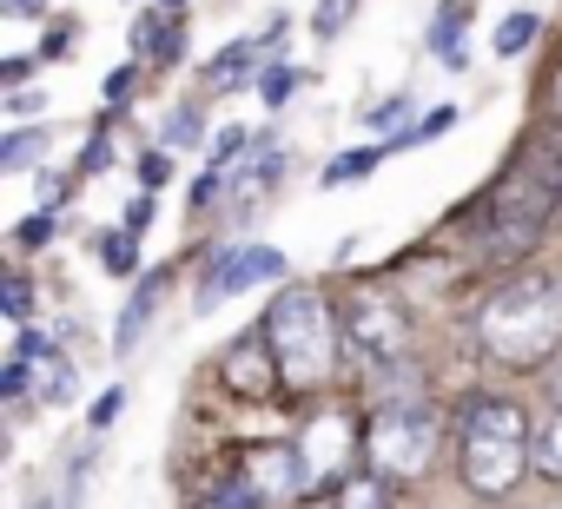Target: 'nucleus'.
Returning a JSON list of instances; mask_svg holds the SVG:
<instances>
[{
    "mask_svg": "<svg viewBox=\"0 0 562 509\" xmlns=\"http://www.w3.org/2000/svg\"><path fill=\"white\" fill-rule=\"evenodd\" d=\"M212 377H218V391L238 397V404H278V397H285V377H278V351H271L265 325L238 331V338L218 351Z\"/></svg>",
    "mask_w": 562,
    "mask_h": 509,
    "instance_id": "7",
    "label": "nucleus"
},
{
    "mask_svg": "<svg viewBox=\"0 0 562 509\" xmlns=\"http://www.w3.org/2000/svg\"><path fill=\"white\" fill-rule=\"evenodd\" d=\"M67 47H74V34H47V41H41V54H47V60H60Z\"/></svg>",
    "mask_w": 562,
    "mask_h": 509,
    "instance_id": "37",
    "label": "nucleus"
},
{
    "mask_svg": "<svg viewBox=\"0 0 562 509\" xmlns=\"http://www.w3.org/2000/svg\"><path fill=\"white\" fill-rule=\"evenodd\" d=\"M74 199V179L67 172H41V212H60Z\"/></svg>",
    "mask_w": 562,
    "mask_h": 509,
    "instance_id": "32",
    "label": "nucleus"
},
{
    "mask_svg": "<svg viewBox=\"0 0 562 509\" xmlns=\"http://www.w3.org/2000/svg\"><path fill=\"white\" fill-rule=\"evenodd\" d=\"M199 509H232V502H225V496H212V489H205V502H199Z\"/></svg>",
    "mask_w": 562,
    "mask_h": 509,
    "instance_id": "40",
    "label": "nucleus"
},
{
    "mask_svg": "<svg viewBox=\"0 0 562 509\" xmlns=\"http://www.w3.org/2000/svg\"><path fill=\"white\" fill-rule=\"evenodd\" d=\"M338 318H345V344H351L371 371L411 364L417 331H411V312H404V298H397V292H384V285H358V292H345Z\"/></svg>",
    "mask_w": 562,
    "mask_h": 509,
    "instance_id": "6",
    "label": "nucleus"
},
{
    "mask_svg": "<svg viewBox=\"0 0 562 509\" xmlns=\"http://www.w3.org/2000/svg\"><path fill=\"white\" fill-rule=\"evenodd\" d=\"M133 80H139V67H113V73L100 80V100H106V106H126V100H133Z\"/></svg>",
    "mask_w": 562,
    "mask_h": 509,
    "instance_id": "31",
    "label": "nucleus"
},
{
    "mask_svg": "<svg viewBox=\"0 0 562 509\" xmlns=\"http://www.w3.org/2000/svg\"><path fill=\"white\" fill-rule=\"evenodd\" d=\"M0 312H8V318L27 331V318H34V285H27L21 272H8V285H0Z\"/></svg>",
    "mask_w": 562,
    "mask_h": 509,
    "instance_id": "26",
    "label": "nucleus"
},
{
    "mask_svg": "<svg viewBox=\"0 0 562 509\" xmlns=\"http://www.w3.org/2000/svg\"><path fill=\"white\" fill-rule=\"evenodd\" d=\"M34 391H41V404H54V410L80 397V371H74V358H60V344L34 364Z\"/></svg>",
    "mask_w": 562,
    "mask_h": 509,
    "instance_id": "13",
    "label": "nucleus"
},
{
    "mask_svg": "<svg viewBox=\"0 0 562 509\" xmlns=\"http://www.w3.org/2000/svg\"><path fill=\"white\" fill-rule=\"evenodd\" d=\"M120 410H126V391H120V384H106V397L87 410V430H93V437H100V430H113V423H120Z\"/></svg>",
    "mask_w": 562,
    "mask_h": 509,
    "instance_id": "29",
    "label": "nucleus"
},
{
    "mask_svg": "<svg viewBox=\"0 0 562 509\" xmlns=\"http://www.w3.org/2000/svg\"><path fill=\"white\" fill-rule=\"evenodd\" d=\"M265 338L278 351V377H285V397H318L338 377V351H345V318L325 292L292 285L265 305Z\"/></svg>",
    "mask_w": 562,
    "mask_h": 509,
    "instance_id": "2",
    "label": "nucleus"
},
{
    "mask_svg": "<svg viewBox=\"0 0 562 509\" xmlns=\"http://www.w3.org/2000/svg\"><path fill=\"white\" fill-rule=\"evenodd\" d=\"M549 113H555V126H562V73H555V87H549Z\"/></svg>",
    "mask_w": 562,
    "mask_h": 509,
    "instance_id": "38",
    "label": "nucleus"
},
{
    "mask_svg": "<svg viewBox=\"0 0 562 509\" xmlns=\"http://www.w3.org/2000/svg\"><path fill=\"white\" fill-rule=\"evenodd\" d=\"M166 285H172L166 272H146V279H139V292L126 298V312H120V325H113V351H120V358H133V351L146 344V331H153V318H159Z\"/></svg>",
    "mask_w": 562,
    "mask_h": 509,
    "instance_id": "11",
    "label": "nucleus"
},
{
    "mask_svg": "<svg viewBox=\"0 0 562 509\" xmlns=\"http://www.w3.org/2000/svg\"><path fill=\"white\" fill-rule=\"evenodd\" d=\"M555 205H562L555 172L536 166V159H516L483 199V259H496V265L529 259L549 231V218H555Z\"/></svg>",
    "mask_w": 562,
    "mask_h": 509,
    "instance_id": "4",
    "label": "nucleus"
},
{
    "mask_svg": "<svg viewBox=\"0 0 562 509\" xmlns=\"http://www.w3.org/2000/svg\"><path fill=\"white\" fill-rule=\"evenodd\" d=\"M159 8H166V14H179V8H186V0H159Z\"/></svg>",
    "mask_w": 562,
    "mask_h": 509,
    "instance_id": "42",
    "label": "nucleus"
},
{
    "mask_svg": "<svg viewBox=\"0 0 562 509\" xmlns=\"http://www.w3.org/2000/svg\"><path fill=\"white\" fill-rule=\"evenodd\" d=\"M265 279H285V251H278V245H218L205 259V272H199V298L192 305L212 312V305L265 285Z\"/></svg>",
    "mask_w": 562,
    "mask_h": 509,
    "instance_id": "8",
    "label": "nucleus"
},
{
    "mask_svg": "<svg viewBox=\"0 0 562 509\" xmlns=\"http://www.w3.org/2000/svg\"><path fill=\"white\" fill-rule=\"evenodd\" d=\"M27 391H34V364H27V358H14L8 371H0V397H8V404H21Z\"/></svg>",
    "mask_w": 562,
    "mask_h": 509,
    "instance_id": "30",
    "label": "nucleus"
},
{
    "mask_svg": "<svg viewBox=\"0 0 562 509\" xmlns=\"http://www.w3.org/2000/svg\"><path fill=\"white\" fill-rule=\"evenodd\" d=\"M299 80H305L299 67H265V73H258V100H265V106H285V100L299 93Z\"/></svg>",
    "mask_w": 562,
    "mask_h": 509,
    "instance_id": "25",
    "label": "nucleus"
},
{
    "mask_svg": "<svg viewBox=\"0 0 562 509\" xmlns=\"http://www.w3.org/2000/svg\"><path fill=\"white\" fill-rule=\"evenodd\" d=\"M133 47H139L146 60L172 67V60L186 54V21H179V14H139V21H133Z\"/></svg>",
    "mask_w": 562,
    "mask_h": 509,
    "instance_id": "12",
    "label": "nucleus"
},
{
    "mask_svg": "<svg viewBox=\"0 0 562 509\" xmlns=\"http://www.w3.org/2000/svg\"><path fill=\"white\" fill-rule=\"evenodd\" d=\"M536 476H549V483H562V404L536 423Z\"/></svg>",
    "mask_w": 562,
    "mask_h": 509,
    "instance_id": "20",
    "label": "nucleus"
},
{
    "mask_svg": "<svg viewBox=\"0 0 562 509\" xmlns=\"http://www.w3.org/2000/svg\"><path fill=\"white\" fill-rule=\"evenodd\" d=\"M199 139H205V113H199V100H179L166 113V152L172 146H199Z\"/></svg>",
    "mask_w": 562,
    "mask_h": 509,
    "instance_id": "21",
    "label": "nucleus"
},
{
    "mask_svg": "<svg viewBox=\"0 0 562 509\" xmlns=\"http://www.w3.org/2000/svg\"><path fill=\"white\" fill-rule=\"evenodd\" d=\"M536 470V430H529V410L516 397H470L463 404V423H457V476L470 496L483 502H503L522 489V476Z\"/></svg>",
    "mask_w": 562,
    "mask_h": 509,
    "instance_id": "1",
    "label": "nucleus"
},
{
    "mask_svg": "<svg viewBox=\"0 0 562 509\" xmlns=\"http://www.w3.org/2000/svg\"><path fill=\"white\" fill-rule=\"evenodd\" d=\"M258 54H265L258 41H232V47H218V54H212V67H205V87H212V93L245 87V73H251V60H258Z\"/></svg>",
    "mask_w": 562,
    "mask_h": 509,
    "instance_id": "14",
    "label": "nucleus"
},
{
    "mask_svg": "<svg viewBox=\"0 0 562 509\" xmlns=\"http://www.w3.org/2000/svg\"><path fill=\"white\" fill-rule=\"evenodd\" d=\"M238 483H245L265 509H285V502L312 496V476H305V450H299V443H251L245 463H238Z\"/></svg>",
    "mask_w": 562,
    "mask_h": 509,
    "instance_id": "9",
    "label": "nucleus"
},
{
    "mask_svg": "<svg viewBox=\"0 0 562 509\" xmlns=\"http://www.w3.org/2000/svg\"><path fill=\"white\" fill-rule=\"evenodd\" d=\"M133 238H139V231H100V238H93V259H100L113 279H133V272H139V245H133Z\"/></svg>",
    "mask_w": 562,
    "mask_h": 509,
    "instance_id": "18",
    "label": "nucleus"
},
{
    "mask_svg": "<svg viewBox=\"0 0 562 509\" xmlns=\"http://www.w3.org/2000/svg\"><path fill=\"white\" fill-rule=\"evenodd\" d=\"M384 159H391V146H358V152H338V159L325 166V185H351V179H371Z\"/></svg>",
    "mask_w": 562,
    "mask_h": 509,
    "instance_id": "19",
    "label": "nucleus"
},
{
    "mask_svg": "<svg viewBox=\"0 0 562 509\" xmlns=\"http://www.w3.org/2000/svg\"><path fill=\"white\" fill-rule=\"evenodd\" d=\"M8 8H14V14H34V8H41V0H8Z\"/></svg>",
    "mask_w": 562,
    "mask_h": 509,
    "instance_id": "41",
    "label": "nucleus"
},
{
    "mask_svg": "<svg viewBox=\"0 0 562 509\" xmlns=\"http://www.w3.org/2000/svg\"><path fill=\"white\" fill-rule=\"evenodd\" d=\"M351 14H358V0H318V8H312V34L318 41H338L351 27Z\"/></svg>",
    "mask_w": 562,
    "mask_h": 509,
    "instance_id": "24",
    "label": "nucleus"
},
{
    "mask_svg": "<svg viewBox=\"0 0 562 509\" xmlns=\"http://www.w3.org/2000/svg\"><path fill=\"white\" fill-rule=\"evenodd\" d=\"M437 443H443V423H437V404H430V397L371 404V417H364V470L384 476V483H417V476H430Z\"/></svg>",
    "mask_w": 562,
    "mask_h": 509,
    "instance_id": "5",
    "label": "nucleus"
},
{
    "mask_svg": "<svg viewBox=\"0 0 562 509\" xmlns=\"http://www.w3.org/2000/svg\"><path fill=\"white\" fill-rule=\"evenodd\" d=\"M100 166H113V133H93L80 152V172H100Z\"/></svg>",
    "mask_w": 562,
    "mask_h": 509,
    "instance_id": "33",
    "label": "nucleus"
},
{
    "mask_svg": "<svg viewBox=\"0 0 562 509\" xmlns=\"http://www.w3.org/2000/svg\"><path fill=\"white\" fill-rule=\"evenodd\" d=\"M27 73H34V60H27V54H8V60H0V87H21Z\"/></svg>",
    "mask_w": 562,
    "mask_h": 509,
    "instance_id": "36",
    "label": "nucleus"
},
{
    "mask_svg": "<svg viewBox=\"0 0 562 509\" xmlns=\"http://www.w3.org/2000/svg\"><path fill=\"white\" fill-rule=\"evenodd\" d=\"M41 152H47V133H41V126H21L8 146H0V172H27Z\"/></svg>",
    "mask_w": 562,
    "mask_h": 509,
    "instance_id": "22",
    "label": "nucleus"
},
{
    "mask_svg": "<svg viewBox=\"0 0 562 509\" xmlns=\"http://www.w3.org/2000/svg\"><path fill=\"white\" fill-rule=\"evenodd\" d=\"M404 106H411V100L397 93V100H384L378 113H364V120H371V133H384V126H397V120H404Z\"/></svg>",
    "mask_w": 562,
    "mask_h": 509,
    "instance_id": "34",
    "label": "nucleus"
},
{
    "mask_svg": "<svg viewBox=\"0 0 562 509\" xmlns=\"http://www.w3.org/2000/svg\"><path fill=\"white\" fill-rule=\"evenodd\" d=\"M153 205H159V199H153V192H139V199L126 205V231H146V225H153Z\"/></svg>",
    "mask_w": 562,
    "mask_h": 509,
    "instance_id": "35",
    "label": "nucleus"
},
{
    "mask_svg": "<svg viewBox=\"0 0 562 509\" xmlns=\"http://www.w3.org/2000/svg\"><path fill=\"white\" fill-rule=\"evenodd\" d=\"M139 185L159 199V185H172V152L166 146H153V152H139Z\"/></svg>",
    "mask_w": 562,
    "mask_h": 509,
    "instance_id": "28",
    "label": "nucleus"
},
{
    "mask_svg": "<svg viewBox=\"0 0 562 509\" xmlns=\"http://www.w3.org/2000/svg\"><path fill=\"white\" fill-rule=\"evenodd\" d=\"M450 126H457V106H430L424 120H411V126H397V133H391L384 146H391V152H411V146H430V139H443Z\"/></svg>",
    "mask_w": 562,
    "mask_h": 509,
    "instance_id": "16",
    "label": "nucleus"
},
{
    "mask_svg": "<svg viewBox=\"0 0 562 509\" xmlns=\"http://www.w3.org/2000/svg\"><path fill=\"white\" fill-rule=\"evenodd\" d=\"M391 489L397 483H384V476H351V483H338V496L325 502V509H391Z\"/></svg>",
    "mask_w": 562,
    "mask_h": 509,
    "instance_id": "17",
    "label": "nucleus"
},
{
    "mask_svg": "<svg viewBox=\"0 0 562 509\" xmlns=\"http://www.w3.org/2000/svg\"><path fill=\"white\" fill-rule=\"evenodd\" d=\"M299 450H305V476H312V489H331V483L345 476L351 450L364 456V430H358L345 410H318V423L299 437Z\"/></svg>",
    "mask_w": 562,
    "mask_h": 509,
    "instance_id": "10",
    "label": "nucleus"
},
{
    "mask_svg": "<svg viewBox=\"0 0 562 509\" xmlns=\"http://www.w3.org/2000/svg\"><path fill=\"white\" fill-rule=\"evenodd\" d=\"M463 21H470V8H463V0H443V8H437V21H430V34H424V47H430L437 60H450V67H463V47H457Z\"/></svg>",
    "mask_w": 562,
    "mask_h": 509,
    "instance_id": "15",
    "label": "nucleus"
},
{
    "mask_svg": "<svg viewBox=\"0 0 562 509\" xmlns=\"http://www.w3.org/2000/svg\"><path fill=\"white\" fill-rule=\"evenodd\" d=\"M34 509H74V502H67V496H47V502H34Z\"/></svg>",
    "mask_w": 562,
    "mask_h": 509,
    "instance_id": "39",
    "label": "nucleus"
},
{
    "mask_svg": "<svg viewBox=\"0 0 562 509\" xmlns=\"http://www.w3.org/2000/svg\"><path fill=\"white\" fill-rule=\"evenodd\" d=\"M54 231H60V212H34V218H21V231H14V251H41Z\"/></svg>",
    "mask_w": 562,
    "mask_h": 509,
    "instance_id": "27",
    "label": "nucleus"
},
{
    "mask_svg": "<svg viewBox=\"0 0 562 509\" xmlns=\"http://www.w3.org/2000/svg\"><path fill=\"white\" fill-rule=\"evenodd\" d=\"M536 34H542V21H536V14H522V8H516V14H509V21H503V27H496V54H503V60H516V54H522V47H536Z\"/></svg>",
    "mask_w": 562,
    "mask_h": 509,
    "instance_id": "23",
    "label": "nucleus"
},
{
    "mask_svg": "<svg viewBox=\"0 0 562 509\" xmlns=\"http://www.w3.org/2000/svg\"><path fill=\"white\" fill-rule=\"evenodd\" d=\"M476 338L496 364L509 371H536L555 358L562 344V279L549 272H522L509 285L490 292V305L476 312Z\"/></svg>",
    "mask_w": 562,
    "mask_h": 509,
    "instance_id": "3",
    "label": "nucleus"
}]
</instances>
